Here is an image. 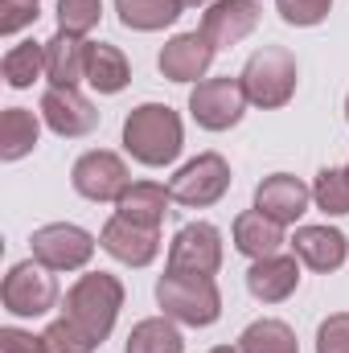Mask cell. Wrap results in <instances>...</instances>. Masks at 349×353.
<instances>
[{
  "instance_id": "obj_34",
  "label": "cell",
  "mask_w": 349,
  "mask_h": 353,
  "mask_svg": "<svg viewBox=\"0 0 349 353\" xmlns=\"http://www.w3.org/2000/svg\"><path fill=\"white\" fill-rule=\"evenodd\" d=\"M210 353H243V350H239V345H214Z\"/></svg>"
},
{
  "instance_id": "obj_25",
  "label": "cell",
  "mask_w": 349,
  "mask_h": 353,
  "mask_svg": "<svg viewBox=\"0 0 349 353\" xmlns=\"http://www.w3.org/2000/svg\"><path fill=\"white\" fill-rule=\"evenodd\" d=\"M0 70H4V83L12 90H25L33 87L41 74H46V41H17L8 54H4V62H0Z\"/></svg>"
},
{
  "instance_id": "obj_6",
  "label": "cell",
  "mask_w": 349,
  "mask_h": 353,
  "mask_svg": "<svg viewBox=\"0 0 349 353\" xmlns=\"http://www.w3.org/2000/svg\"><path fill=\"white\" fill-rule=\"evenodd\" d=\"M189 115L197 128L206 132H230L243 115H247V90H243V79H206L189 90Z\"/></svg>"
},
{
  "instance_id": "obj_21",
  "label": "cell",
  "mask_w": 349,
  "mask_h": 353,
  "mask_svg": "<svg viewBox=\"0 0 349 353\" xmlns=\"http://www.w3.org/2000/svg\"><path fill=\"white\" fill-rule=\"evenodd\" d=\"M87 83L99 94H119L132 83V66L123 58V50L107 46V41H90L87 50Z\"/></svg>"
},
{
  "instance_id": "obj_4",
  "label": "cell",
  "mask_w": 349,
  "mask_h": 353,
  "mask_svg": "<svg viewBox=\"0 0 349 353\" xmlns=\"http://www.w3.org/2000/svg\"><path fill=\"white\" fill-rule=\"evenodd\" d=\"M239 79H243V90H247V103H255L263 111H275L296 94L300 66H296V54H288L283 46H263L247 58Z\"/></svg>"
},
{
  "instance_id": "obj_32",
  "label": "cell",
  "mask_w": 349,
  "mask_h": 353,
  "mask_svg": "<svg viewBox=\"0 0 349 353\" xmlns=\"http://www.w3.org/2000/svg\"><path fill=\"white\" fill-rule=\"evenodd\" d=\"M37 17H41L37 0H0V33H4V37L29 29Z\"/></svg>"
},
{
  "instance_id": "obj_27",
  "label": "cell",
  "mask_w": 349,
  "mask_h": 353,
  "mask_svg": "<svg viewBox=\"0 0 349 353\" xmlns=\"http://www.w3.org/2000/svg\"><path fill=\"white\" fill-rule=\"evenodd\" d=\"M312 201L329 218L349 214V173L346 169H321L317 181H312Z\"/></svg>"
},
{
  "instance_id": "obj_19",
  "label": "cell",
  "mask_w": 349,
  "mask_h": 353,
  "mask_svg": "<svg viewBox=\"0 0 349 353\" xmlns=\"http://www.w3.org/2000/svg\"><path fill=\"white\" fill-rule=\"evenodd\" d=\"M169 201H173L169 185H161V181H132V185L119 193L115 214H123V218L136 222V226L161 230V222H165V214H169Z\"/></svg>"
},
{
  "instance_id": "obj_20",
  "label": "cell",
  "mask_w": 349,
  "mask_h": 353,
  "mask_svg": "<svg viewBox=\"0 0 349 353\" xmlns=\"http://www.w3.org/2000/svg\"><path fill=\"white\" fill-rule=\"evenodd\" d=\"M230 234H235V251L247 255L251 263L255 259H267V255H279V247H283V226L271 222L263 210L239 214L235 226H230Z\"/></svg>"
},
{
  "instance_id": "obj_8",
  "label": "cell",
  "mask_w": 349,
  "mask_h": 353,
  "mask_svg": "<svg viewBox=\"0 0 349 353\" xmlns=\"http://www.w3.org/2000/svg\"><path fill=\"white\" fill-rule=\"evenodd\" d=\"M230 189V165L218 157V152H201L193 157L189 165H181L177 176L169 181V193H173L177 205H189V210H206L214 201H222Z\"/></svg>"
},
{
  "instance_id": "obj_35",
  "label": "cell",
  "mask_w": 349,
  "mask_h": 353,
  "mask_svg": "<svg viewBox=\"0 0 349 353\" xmlns=\"http://www.w3.org/2000/svg\"><path fill=\"white\" fill-rule=\"evenodd\" d=\"M185 4H206V0H185Z\"/></svg>"
},
{
  "instance_id": "obj_26",
  "label": "cell",
  "mask_w": 349,
  "mask_h": 353,
  "mask_svg": "<svg viewBox=\"0 0 349 353\" xmlns=\"http://www.w3.org/2000/svg\"><path fill=\"white\" fill-rule=\"evenodd\" d=\"M239 350L243 353H300V341H296L292 325H283L275 316H263V321H251L243 329Z\"/></svg>"
},
{
  "instance_id": "obj_10",
  "label": "cell",
  "mask_w": 349,
  "mask_h": 353,
  "mask_svg": "<svg viewBox=\"0 0 349 353\" xmlns=\"http://www.w3.org/2000/svg\"><path fill=\"white\" fill-rule=\"evenodd\" d=\"M70 185L87 197V201H119V193L132 185L123 157L107 152V148H90L74 161L70 169Z\"/></svg>"
},
{
  "instance_id": "obj_13",
  "label": "cell",
  "mask_w": 349,
  "mask_h": 353,
  "mask_svg": "<svg viewBox=\"0 0 349 353\" xmlns=\"http://www.w3.org/2000/svg\"><path fill=\"white\" fill-rule=\"evenodd\" d=\"M259 25V4L255 0H214L201 17V33L214 50H230L243 37H251Z\"/></svg>"
},
{
  "instance_id": "obj_17",
  "label": "cell",
  "mask_w": 349,
  "mask_h": 353,
  "mask_svg": "<svg viewBox=\"0 0 349 353\" xmlns=\"http://www.w3.org/2000/svg\"><path fill=\"white\" fill-rule=\"evenodd\" d=\"M247 288H251V296L263 300V304L288 300V296L300 288V259H296V255H267V259H255L251 271H247Z\"/></svg>"
},
{
  "instance_id": "obj_29",
  "label": "cell",
  "mask_w": 349,
  "mask_h": 353,
  "mask_svg": "<svg viewBox=\"0 0 349 353\" xmlns=\"http://www.w3.org/2000/svg\"><path fill=\"white\" fill-rule=\"evenodd\" d=\"M41 337H46V350H50V353H94V350H99L87 333H83L74 321H66V316H58Z\"/></svg>"
},
{
  "instance_id": "obj_9",
  "label": "cell",
  "mask_w": 349,
  "mask_h": 353,
  "mask_svg": "<svg viewBox=\"0 0 349 353\" xmlns=\"http://www.w3.org/2000/svg\"><path fill=\"white\" fill-rule=\"evenodd\" d=\"M222 267V230L210 222H189L181 226L169 243V271L185 275H218Z\"/></svg>"
},
{
  "instance_id": "obj_30",
  "label": "cell",
  "mask_w": 349,
  "mask_h": 353,
  "mask_svg": "<svg viewBox=\"0 0 349 353\" xmlns=\"http://www.w3.org/2000/svg\"><path fill=\"white\" fill-rule=\"evenodd\" d=\"M333 0H275V12L283 17V25H296V29H312L329 17Z\"/></svg>"
},
{
  "instance_id": "obj_16",
  "label": "cell",
  "mask_w": 349,
  "mask_h": 353,
  "mask_svg": "<svg viewBox=\"0 0 349 353\" xmlns=\"http://www.w3.org/2000/svg\"><path fill=\"white\" fill-rule=\"evenodd\" d=\"M292 251L296 259L312 271H337L349 259V239L337 226H300L296 239H292Z\"/></svg>"
},
{
  "instance_id": "obj_23",
  "label": "cell",
  "mask_w": 349,
  "mask_h": 353,
  "mask_svg": "<svg viewBox=\"0 0 349 353\" xmlns=\"http://www.w3.org/2000/svg\"><path fill=\"white\" fill-rule=\"evenodd\" d=\"M123 353H185V337L169 316H144L132 325Z\"/></svg>"
},
{
  "instance_id": "obj_37",
  "label": "cell",
  "mask_w": 349,
  "mask_h": 353,
  "mask_svg": "<svg viewBox=\"0 0 349 353\" xmlns=\"http://www.w3.org/2000/svg\"><path fill=\"white\" fill-rule=\"evenodd\" d=\"M346 173H349V169H346Z\"/></svg>"
},
{
  "instance_id": "obj_24",
  "label": "cell",
  "mask_w": 349,
  "mask_h": 353,
  "mask_svg": "<svg viewBox=\"0 0 349 353\" xmlns=\"http://www.w3.org/2000/svg\"><path fill=\"white\" fill-rule=\"evenodd\" d=\"M181 8H185V0H115L119 25L136 29V33H157V29L173 25Z\"/></svg>"
},
{
  "instance_id": "obj_18",
  "label": "cell",
  "mask_w": 349,
  "mask_h": 353,
  "mask_svg": "<svg viewBox=\"0 0 349 353\" xmlns=\"http://www.w3.org/2000/svg\"><path fill=\"white\" fill-rule=\"evenodd\" d=\"M87 50L90 41L58 29L46 41V79H50V87H79L87 79Z\"/></svg>"
},
{
  "instance_id": "obj_1",
  "label": "cell",
  "mask_w": 349,
  "mask_h": 353,
  "mask_svg": "<svg viewBox=\"0 0 349 353\" xmlns=\"http://www.w3.org/2000/svg\"><path fill=\"white\" fill-rule=\"evenodd\" d=\"M123 148L136 165L144 169H165L173 165L185 148V128L169 103H140L123 119Z\"/></svg>"
},
{
  "instance_id": "obj_22",
  "label": "cell",
  "mask_w": 349,
  "mask_h": 353,
  "mask_svg": "<svg viewBox=\"0 0 349 353\" xmlns=\"http://www.w3.org/2000/svg\"><path fill=\"white\" fill-rule=\"evenodd\" d=\"M41 136V119L25 107H8L0 115V161H21L37 148Z\"/></svg>"
},
{
  "instance_id": "obj_2",
  "label": "cell",
  "mask_w": 349,
  "mask_h": 353,
  "mask_svg": "<svg viewBox=\"0 0 349 353\" xmlns=\"http://www.w3.org/2000/svg\"><path fill=\"white\" fill-rule=\"evenodd\" d=\"M119 308H123V283L111 271H87L70 283L62 316L74 321L94 345H103L119 321Z\"/></svg>"
},
{
  "instance_id": "obj_28",
  "label": "cell",
  "mask_w": 349,
  "mask_h": 353,
  "mask_svg": "<svg viewBox=\"0 0 349 353\" xmlns=\"http://www.w3.org/2000/svg\"><path fill=\"white\" fill-rule=\"evenodd\" d=\"M103 17V0H58V29L83 37L99 25Z\"/></svg>"
},
{
  "instance_id": "obj_33",
  "label": "cell",
  "mask_w": 349,
  "mask_h": 353,
  "mask_svg": "<svg viewBox=\"0 0 349 353\" xmlns=\"http://www.w3.org/2000/svg\"><path fill=\"white\" fill-rule=\"evenodd\" d=\"M0 353H50V350H46V337L8 325V329H0Z\"/></svg>"
},
{
  "instance_id": "obj_12",
  "label": "cell",
  "mask_w": 349,
  "mask_h": 353,
  "mask_svg": "<svg viewBox=\"0 0 349 353\" xmlns=\"http://www.w3.org/2000/svg\"><path fill=\"white\" fill-rule=\"evenodd\" d=\"M99 247L123 267H148L161 255V230L136 226V222H128L123 214H115V218H107V226H103V234H99Z\"/></svg>"
},
{
  "instance_id": "obj_31",
  "label": "cell",
  "mask_w": 349,
  "mask_h": 353,
  "mask_svg": "<svg viewBox=\"0 0 349 353\" xmlns=\"http://www.w3.org/2000/svg\"><path fill=\"white\" fill-rule=\"evenodd\" d=\"M317 353H349V312H333L317 329Z\"/></svg>"
},
{
  "instance_id": "obj_11",
  "label": "cell",
  "mask_w": 349,
  "mask_h": 353,
  "mask_svg": "<svg viewBox=\"0 0 349 353\" xmlns=\"http://www.w3.org/2000/svg\"><path fill=\"white\" fill-rule=\"evenodd\" d=\"M41 119L54 136H66V140H79L99 128V111L79 87H50L41 94Z\"/></svg>"
},
{
  "instance_id": "obj_3",
  "label": "cell",
  "mask_w": 349,
  "mask_h": 353,
  "mask_svg": "<svg viewBox=\"0 0 349 353\" xmlns=\"http://www.w3.org/2000/svg\"><path fill=\"white\" fill-rule=\"evenodd\" d=\"M157 304L165 316L189 329H206L222 316V292L210 275H185V271H165L157 279Z\"/></svg>"
},
{
  "instance_id": "obj_36",
  "label": "cell",
  "mask_w": 349,
  "mask_h": 353,
  "mask_svg": "<svg viewBox=\"0 0 349 353\" xmlns=\"http://www.w3.org/2000/svg\"><path fill=\"white\" fill-rule=\"evenodd\" d=\"M346 119H349V99H346Z\"/></svg>"
},
{
  "instance_id": "obj_7",
  "label": "cell",
  "mask_w": 349,
  "mask_h": 353,
  "mask_svg": "<svg viewBox=\"0 0 349 353\" xmlns=\"http://www.w3.org/2000/svg\"><path fill=\"white\" fill-rule=\"evenodd\" d=\"M29 247H33V259L46 263L50 271H79L94 259L99 239L83 226H74V222H50V226L33 230Z\"/></svg>"
},
{
  "instance_id": "obj_15",
  "label": "cell",
  "mask_w": 349,
  "mask_h": 353,
  "mask_svg": "<svg viewBox=\"0 0 349 353\" xmlns=\"http://www.w3.org/2000/svg\"><path fill=\"white\" fill-rule=\"evenodd\" d=\"M214 54H218V50L206 41L201 29L177 33L173 41H165V50H161V74H165L169 83H197V79L210 70Z\"/></svg>"
},
{
  "instance_id": "obj_5",
  "label": "cell",
  "mask_w": 349,
  "mask_h": 353,
  "mask_svg": "<svg viewBox=\"0 0 349 353\" xmlns=\"http://www.w3.org/2000/svg\"><path fill=\"white\" fill-rule=\"evenodd\" d=\"M0 304L8 316H46L58 304V279L54 271L37 259L12 263L0 283Z\"/></svg>"
},
{
  "instance_id": "obj_14",
  "label": "cell",
  "mask_w": 349,
  "mask_h": 353,
  "mask_svg": "<svg viewBox=\"0 0 349 353\" xmlns=\"http://www.w3.org/2000/svg\"><path fill=\"white\" fill-rule=\"evenodd\" d=\"M308 201H312V189L292 173L263 176L259 189H255V210H263V214H267L271 222H279V226L300 222L304 210H308Z\"/></svg>"
}]
</instances>
